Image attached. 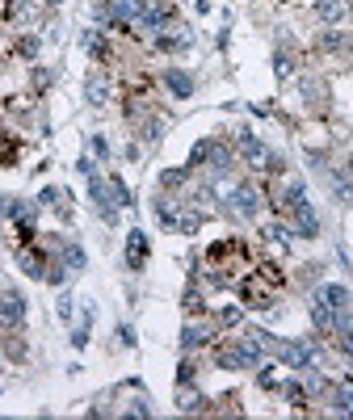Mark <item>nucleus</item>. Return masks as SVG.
Returning a JSON list of instances; mask_svg holds the SVG:
<instances>
[{
  "label": "nucleus",
  "mask_w": 353,
  "mask_h": 420,
  "mask_svg": "<svg viewBox=\"0 0 353 420\" xmlns=\"http://www.w3.org/2000/svg\"><path fill=\"white\" fill-rule=\"evenodd\" d=\"M160 135H164V126H160V122H147V126H143V143H156Z\"/></svg>",
  "instance_id": "29"
},
{
  "label": "nucleus",
  "mask_w": 353,
  "mask_h": 420,
  "mask_svg": "<svg viewBox=\"0 0 353 420\" xmlns=\"http://www.w3.org/2000/svg\"><path fill=\"white\" fill-rule=\"evenodd\" d=\"M185 181H189V168H168V172L160 177L164 189H177V185H185Z\"/></svg>",
  "instance_id": "18"
},
{
  "label": "nucleus",
  "mask_w": 353,
  "mask_h": 420,
  "mask_svg": "<svg viewBox=\"0 0 353 420\" xmlns=\"http://www.w3.org/2000/svg\"><path fill=\"white\" fill-rule=\"evenodd\" d=\"M181 412H206V395H185L181 391V404H177Z\"/></svg>",
  "instance_id": "21"
},
{
  "label": "nucleus",
  "mask_w": 353,
  "mask_h": 420,
  "mask_svg": "<svg viewBox=\"0 0 353 420\" xmlns=\"http://www.w3.org/2000/svg\"><path fill=\"white\" fill-rule=\"evenodd\" d=\"M131 412H135V416H152V408H147L143 400H135V404H131Z\"/></svg>",
  "instance_id": "34"
},
{
  "label": "nucleus",
  "mask_w": 353,
  "mask_h": 420,
  "mask_svg": "<svg viewBox=\"0 0 353 420\" xmlns=\"http://www.w3.org/2000/svg\"><path fill=\"white\" fill-rule=\"evenodd\" d=\"M88 198H93V206H97V215H101L105 223L118 219V210H114V194H109V181H101L97 172H88Z\"/></svg>",
  "instance_id": "3"
},
{
  "label": "nucleus",
  "mask_w": 353,
  "mask_h": 420,
  "mask_svg": "<svg viewBox=\"0 0 353 420\" xmlns=\"http://www.w3.org/2000/svg\"><path fill=\"white\" fill-rule=\"evenodd\" d=\"M147 252H152L147 236H143V231H131V236H126V269L139 273V269L147 265Z\"/></svg>",
  "instance_id": "6"
},
{
  "label": "nucleus",
  "mask_w": 353,
  "mask_h": 420,
  "mask_svg": "<svg viewBox=\"0 0 353 420\" xmlns=\"http://www.w3.org/2000/svg\"><path fill=\"white\" fill-rule=\"evenodd\" d=\"M194 379H198V366H194V362H181V366H177V387H189Z\"/></svg>",
  "instance_id": "22"
},
{
  "label": "nucleus",
  "mask_w": 353,
  "mask_h": 420,
  "mask_svg": "<svg viewBox=\"0 0 353 420\" xmlns=\"http://www.w3.org/2000/svg\"><path fill=\"white\" fill-rule=\"evenodd\" d=\"M80 46H84V50H88L93 59H101V63L109 59V46H105V38H101V29H84V38H80Z\"/></svg>",
  "instance_id": "15"
},
{
  "label": "nucleus",
  "mask_w": 353,
  "mask_h": 420,
  "mask_svg": "<svg viewBox=\"0 0 353 420\" xmlns=\"http://www.w3.org/2000/svg\"><path fill=\"white\" fill-rule=\"evenodd\" d=\"M316 17L328 21V25H337V21L345 17V4H341V0H320V4H316Z\"/></svg>",
  "instance_id": "16"
},
{
  "label": "nucleus",
  "mask_w": 353,
  "mask_h": 420,
  "mask_svg": "<svg viewBox=\"0 0 353 420\" xmlns=\"http://www.w3.org/2000/svg\"><path fill=\"white\" fill-rule=\"evenodd\" d=\"M84 97H88V105H105V101H109V80H105V72H93V76L84 80Z\"/></svg>",
  "instance_id": "11"
},
{
  "label": "nucleus",
  "mask_w": 353,
  "mask_h": 420,
  "mask_svg": "<svg viewBox=\"0 0 353 420\" xmlns=\"http://www.w3.org/2000/svg\"><path fill=\"white\" fill-rule=\"evenodd\" d=\"M185 311H189V316H202V311H206V303H202L198 290H185Z\"/></svg>",
  "instance_id": "23"
},
{
  "label": "nucleus",
  "mask_w": 353,
  "mask_h": 420,
  "mask_svg": "<svg viewBox=\"0 0 353 420\" xmlns=\"http://www.w3.org/2000/svg\"><path fill=\"white\" fill-rule=\"evenodd\" d=\"M316 299H320L324 307H333V311H349L353 307V294L341 286V282H324V286L316 290Z\"/></svg>",
  "instance_id": "7"
},
{
  "label": "nucleus",
  "mask_w": 353,
  "mask_h": 420,
  "mask_svg": "<svg viewBox=\"0 0 353 420\" xmlns=\"http://www.w3.org/2000/svg\"><path fill=\"white\" fill-rule=\"evenodd\" d=\"M274 63H278V76H282V80H286V76H291V67H295L286 50H278V55H274Z\"/></svg>",
  "instance_id": "27"
},
{
  "label": "nucleus",
  "mask_w": 353,
  "mask_h": 420,
  "mask_svg": "<svg viewBox=\"0 0 353 420\" xmlns=\"http://www.w3.org/2000/svg\"><path fill=\"white\" fill-rule=\"evenodd\" d=\"M282 391H286V400H291L295 408H303V404H307V387H303V383H286Z\"/></svg>",
  "instance_id": "20"
},
{
  "label": "nucleus",
  "mask_w": 353,
  "mask_h": 420,
  "mask_svg": "<svg viewBox=\"0 0 353 420\" xmlns=\"http://www.w3.org/2000/svg\"><path fill=\"white\" fill-rule=\"evenodd\" d=\"M55 202H59V189H51V185H46V189L38 194V206H55Z\"/></svg>",
  "instance_id": "31"
},
{
  "label": "nucleus",
  "mask_w": 353,
  "mask_h": 420,
  "mask_svg": "<svg viewBox=\"0 0 353 420\" xmlns=\"http://www.w3.org/2000/svg\"><path fill=\"white\" fill-rule=\"evenodd\" d=\"M202 345H211V328L206 324H185L181 328V349L189 353V349H202Z\"/></svg>",
  "instance_id": "13"
},
{
  "label": "nucleus",
  "mask_w": 353,
  "mask_h": 420,
  "mask_svg": "<svg viewBox=\"0 0 353 420\" xmlns=\"http://www.w3.org/2000/svg\"><path fill=\"white\" fill-rule=\"evenodd\" d=\"M240 320H244V311H240V307H223V311H219V324H227V328H236Z\"/></svg>",
  "instance_id": "25"
},
{
  "label": "nucleus",
  "mask_w": 353,
  "mask_h": 420,
  "mask_svg": "<svg viewBox=\"0 0 353 420\" xmlns=\"http://www.w3.org/2000/svg\"><path fill=\"white\" fill-rule=\"evenodd\" d=\"M211 143H215V139H198V143H194V151H189V164H185L189 172H194V168H206V160H211Z\"/></svg>",
  "instance_id": "17"
},
{
  "label": "nucleus",
  "mask_w": 353,
  "mask_h": 420,
  "mask_svg": "<svg viewBox=\"0 0 353 420\" xmlns=\"http://www.w3.org/2000/svg\"><path fill=\"white\" fill-rule=\"evenodd\" d=\"M17 265H21V273H25V278H46V265H51V261H46L34 244H25V248L17 252Z\"/></svg>",
  "instance_id": "9"
},
{
  "label": "nucleus",
  "mask_w": 353,
  "mask_h": 420,
  "mask_svg": "<svg viewBox=\"0 0 353 420\" xmlns=\"http://www.w3.org/2000/svg\"><path fill=\"white\" fill-rule=\"evenodd\" d=\"M118 341H122V345H135V328H126V324H118Z\"/></svg>",
  "instance_id": "33"
},
{
  "label": "nucleus",
  "mask_w": 353,
  "mask_h": 420,
  "mask_svg": "<svg viewBox=\"0 0 353 420\" xmlns=\"http://www.w3.org/2000/svg\"><path fill=\"white\" fill-rule=\"evenodd\" d=\"M232 164H236V156H232L223 143H211V160H206V172H211V177H227V172H232Z\"/></svg>",
  "instance_id": "10"
},
{
  "label": "nucleus",
  "mask_w": 353,
  "mask_h": 420,
  "mask_svg": "<svg viewBox=\"0 0 353 420\" xmlns=\"http://www.w3.org/2000/svg\"><path fill=\"white\" fill-rule=\"evenodd\" d=\"M320 46H324V50H341V46H345V38H341L337 29H328V34H320Z\"/></svg>",
  "instance_id": "24"
},
{
  "label": "nucleus",
  "mask_w": 353,
  "mask_h": 420,
  "mask_svg": "<svg viewBox=\"0 0 353 420\" xmlns=\"http://www.w3.org/2000/svg\"><path fill=\"white\" fill-rule=\"evenodd\" d=\"M109 194H114V206H135V202H131V189H126L118 177H109Z\"/></svg>",
  "instance_id": "19"
},
{
  "label": "nucleus",
  "mask_w": 353,
  "mask_h": 420,
  "mask_svg": "<svg viewBox=\"0 0 353 420\" xmlns=\"http://www.w3.org/2000/svg\"><path fill=\"white\" fill-rule=\"evenodd\" d=\"M278 362L291 370H312L320 366V332L316 337H299V341H282L278 345Z\"/></svg>",
  "instance_id": "1"
},
{
  "label": "nucleus",
  "mask_w": 353,
  "mask_h": 420,
  "mask_svg": "<svg viewBox=\"0 0 353 420\" xmlns=\"http://www.w3.org/2000/svg\"><path fill=\"white\" fill-rule=\"evenodd\" d=\"M17 50H21L25 59H34V55H38V38H34V34H25V38L17 42Z\"/></svg>",
  "instance_id": "26"
},
{
  "label": "nucleus",
  "mask_w": 353,
  "mask_h": 420,
  "mask_svg": "<svg viewBox=\"0 0 353 420\" xmlns=\"http://www.w3.org/2000/svg\"><path fill=\"white\" fill-rule=\"evenodd\" d=\"M345 168H349V181H353V160H349V164H345Z\"/></svg>",
  "instance_id": "35"
},
{
  "label": "nucleus",
  "mask_w": 353,
  "mask_h": 420,
  "mask_svg": "<svg viewBox=\"0 0 353 420\" xmlns=\"http://www.w3.org/2000/svg\"><path fill=\"white\" fill-rule=\"evenodd\" d=\"M25 299L17 290H0V328L4 332H21L25 328Z\"/></svg>",
  "instance_id": "2"
},
{
  "label": "nucleus",
  "mask_w": 353,
  "mask_h": 420,
  "mask_svg": "<svg viewBox=\"0 0 353 420\" xmlns=\"http://www.w3.org/2000/svg\"><path fill=\"white\" fill-rule=\"evenodd\" d=\"M227 202H236V215H244V219H257V215H261V189H257L253 181H240Z\"/></svg>",
  "instance_id": "4"
},
{
  "label": "nucleus",
  "mask_w": 353,
  "mask_h": 420,
  "mask_svg": "<svg viewBox=\"0 0 353 420\" xmlns=\"http://www.w3.org/2000/svg\"><path fill=\"white\" fill-rule=\"evenodd\" d=\"M160 80H164V88H168L177 101H189V97H194V76H189L185 67H164Z\"/></svg>",
  "instance_id": "5"
},
{
  "label": "nucleus",
  "mask_w": 353,
  "mask_h": 420,
  "mask_svg": "<svg viewBox=\"0 0 353 420\" xmlns=\"http://www.w3.org/2000/svg\"><path fill=\"white\" fill-rule=\"evenodd\" d=\"M93 151H97V160H105V156H109V143H105L101 135H93Z\"/></svg>",
  "instance_id": "32"
},
{
  "label": "nucleus",
  "mask_w": 353,
  "mask_h": 420,
  "mask_svg": "<svg viewBox=\"0 0 353 420\" xmlns=\"http://www.w3.org/2000/svg\"><path fill=\"white\" fill-rule=\"evenodd\" d=\"M291 227H295V236H299V240H320V219H316V210H312V206L295 210V215H291Z\"/></svg>",
  "instance_id": "8"
},
{
  "label": "nucleus",
  "mask_w": 353,
  "mask_h": 420,
  "mask_svg": "<svg viewBox=\"0 0 353 420\" xmlns=\"http://www.w3.org/2000/svg\"><path fill=\"white\" fill-rule=\"evenodd\" d=\"M328 185H333V194H337V202H341V206H353V185L345 181V172H341V168H328Z\"/></svg>",
  "instance_id": "14"
},
{
  "label": "nucleus",
  "mask_w": 353,
  "mask_h": 420,
  "mask_svg": "<svg viewBox=\"0 0 353 420\" xmlns=\"http://www.w3.org/2000/svg\"><path fill=\"white\" fill-rule=\"evenodd\" d=\"M55 252H59V261L67 265V273H80V269L88 265V257H84L80 244H55Z\"/></svg>",
  "instance_id": "12"
},
{
  "label": "nucleus",
  "mask_w": 353,
  "mask_h": 420,
  "mask_svg": "<svg viewBox=\"0 0 353 420\" xmlns=\"http://www.w3.org/2000/svg\"><path fill=\"white\" fill-rule=\"evenodd\" d=\"M55 311H59V320H72V294H59Z\"/></svg>",
  "instance_id": "30"
},
{
  "label": "nucleus",
  "mask_w": 353,
  "mask_h": 420,
  "mask_svg": "<svg viewBox=\"0 0 353 420\" xmlns=\"http://www.w3.org/2000/svg\"><path fill=\"white\" fill-rule=\"evenodd\" d=\"M4 349H8V358H13V362H25V345L17 341V332H13V341H8Z\"/></svg>",
  "instance_id": "28"
}]
</instances>
